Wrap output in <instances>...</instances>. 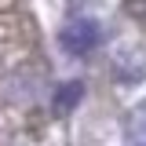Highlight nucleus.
Instances as JSON below:
<instances>
[{"label":"nucleus","mask_w":146,"mask_h":146,"mask_svg":"<svg viewBox=\"0 0 146 146\" xmlns=\"http://www.w3.org/2000/svg\"><path fill=\"white\" fill-rule=\"evenodd\" d=\"M99 44H102V29L95 18H73L62 29V48L70 55H91Z\"/></svg>","instance_id":"nucleus-1"},{"label":"nucleus","mask_w":146,"mask_h":146,"mask_svg":"<svg viewBox=\"0 0 146 146\" xmlns=\"http://www.w3.org/2000/svg\"><path fill=\"white\" fill-rule=\"evenodd\" d=\"M80 80H70V84H62V88L55 91V110L58 113H70L73 106H77V99H80Z\"/></svg>","instance_id":"nucleus-2"},{"label":"nucleus","mask_w":146,"mask_h":146,"mask_svg":"<svg viewBox=\"0 0 146 146\" xmlns=\"http://www.w3.org/2000/svg\"><path fill=\"white\" fill-rule=\"evenodd\" d=\"M128 146H146V135L143 139H128Z\"/></svg>","instance_id":"nucleus-3"}]
</instances>
